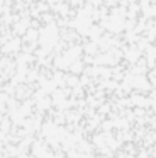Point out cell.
<instances>
[{
  "instance_id": "6da1fadb",
  "label": "cell",
  "mask_w": 156,
  "mask_h": 158,
  "mask_svg": "<svg viewBox=\"0 0 156 158\" xmlns=\"http://www.w3.org/2000/svg\"><path fill=\"white\" fill-rule=\"evenodd\" d=\"M125 158H156V104L148 107L139 119Z\"/></svg>"
}]
</instances>
